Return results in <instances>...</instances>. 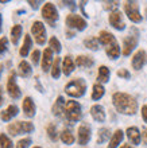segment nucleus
Segmentation results:
<instances>
[{"label": "nucleus", "instance_id": "6e6552de", "mask_svg": "<svg viewBox=\"0 0 147 148\" xmlns=\"http://www.w3.org/2000/svg\"><path fill=\"white\" fill-rule=\"evenodd\" d=\"M31 34L34 35V39L35 42L38 43V45H45L47 39V34H46V28H45V24L42 22H39V20H35L32 26H31Z\"/></svg>", "mask_w": 147, "mask_h": 148}, {"label": "nucleus", "instance_id": "f8f14e48", "mask_svg": "<svg viewBox=\"0 0 147 148\" xmlns=\"http://www.w3.org/2000/svg\"><path fill=\"white\" fill-rule=\"evenodd\" d=\"M90 136H92V131H90V127L88 124H81L78 127L77 131V139H78V144L80 145H86L90 140Z\"/></svg>", "mask_w": 147, "mask_h": 148}, {"label": "nucleus", "instance_id": "aec40b11", "mask_svg": "<svg viewBox=\"0 0 147 148\" xmlns=\"http://www.w3.org/2000/svg\"><path fill=\"white\" fill-rule=\"evenodd\" d=\"M65 105H66L65 98L62 97V96H58V98L55 100L54 105H53V108H51L53 114H54V116H57V117L62 116V114H63V110H65Z\"/></svg>", "mask_w": 147, "mask_h": 148}, {"label": "nucleus", "instance_id": "e433bc0d", "mask_svg": "<svg viewBox=\"0 0 147 148\" xmlns=\"http://www.w3.org/2000/svg\"><path fill=\"white\" fill-rule=\"evenodd\" d=\"M117 7H119V3H117V1H104V8L108 10L109 14L113 11H116Z\"/></svg>", "mask_w": 147, "mask_h": 148}, {"label": "nucleus", "instance_id": "20e7f679", "mask_svg": "<svg viewBox=\"0 0 147 148\" xmlns=\"http://www.w3.org/2000/svg\"><path fill=\"white\" fill-rule=\"evenodd\" d=\"M63 114H65V119L69 121V123H77V121H80V119H81V116H82L81 105H80L77 101H74V100L66 101Z\"/></svg>", "mask_w": 147, "mask_h": 148}, {"label": "nucleus", "instance_id": "cd10ccee", "mask_svg": "<svg viewBox=\"0 0 147 148\" xmlns=\"http://www.w3.org/2000/svg\"><path fill=\"white\" fill-rule=\"evenodd\" d=\"M59 137H61L62 143L66 145H72L74 143V135L70 129H63L61 132V135H59Z\"/></svg>", "mask_w": 147, "mask_h": 148}, {"label": "nucleus", "instance_id": "6ab92c4d", "mask_svg": "<svg viewBox=\"0 0 147 148\" xmlns=\"http://www.w3.org/2000/svg\"><path fill=\"white\" fill-rule=\"evenodd\" d=\"M90 116L93 117V120L97 121V123H104L105 121V110L104 108L99 104L93 105L90 108Z\"/></svg>", "mask_w": 147, "mask_h": 148}, {"label": "nucleus", "instance_id": "9b49d317", "mask_svg": "<svg viewBox=\"0 0 147 148\" xmlns=\"http://www.w3.org/2000/svg\"><path fill=\"white\" fill-rule=\"evenodd\" d=\"M108 20H109V24L113 28L119 30V31H123L124 28H126V23H124V20H123V14L120 11H117V10L109 14Z\"/></svg>", "mask_w": 147, "mask_h": 148}, {"label": "nucleus", "instance_id": "423d86ee", "mask_svg": "<svg viewBox=\"0 0 147 148\" xmlns=\"http://www.w3.org/2000/svg\"><path fill=\"white\" fill-rule=\"evenodd\" d=\"M42 16L43 19L46 20L47 23L50 24L51 27H54L55 26V22L58 20L59 15H58V11H57V8L53 3H45L42 7Z\"/></svg>", "mask_w": 147, "mask_h": 148}, {"label": "nucleus", "instance_id": "dca6fc26", "mask_svg": "<svg viewBox=\"0 0 147 148\" xmlns=\"http://www.w3.org/2000/svg\"><path fill=\"white\" fill-rule=\"evenodd\" d=\"M53 62H54V59H53V50H51L50 47H47V49H45L43 55H42V70L45 73L51 70Z\"/></svg>", "mask_w": 147, "mask_h": 148}, {"label": "nucleus", "instance_id": "9d476101", "mask_svg": "<svg viewBox=\"0 0 147 148\" xmlns=\"http://www.w3.org/2000/svg\"><path fill=\"white\" fill-rule=\"evenodd\" d=\"M65 23L68 26V28H73V30H77V31H84L86 28V20L84 18H81L80 15H76V14H70V15L66 16Z\"/></svg>", "mask_w": 147, "mask_h": 148}, {"label": "nucleus", "instance_id": "3c124183", "mask_svg": "<svg viewBox=\"0 0 147 148\" xmlns=\"http://www.w3.org/2000/svg\"><path fill=\"white\" fill-rule=\"evenodd\" d=\"M0 3H1V4H7V3H10V0H0Z\"/></svg>", "mask_w": 147, "mask_h": 148}, {"label": "nucleus", "instance_id": "2f4dec72", "mask_svg": "<svg viewBox=\"0 0 147 148\" xmlns=\"http://www.w3.org/2000/svg\"><path fill=\"white\" fill-rule=\"evenodd\" d=\"M99 39L95 38V36H90V38H86L84 40V46L89 50H93V51H97L99 50Z\"/></svg>", "mask_w": 147, "mask_h": 148}, {"label": "nucleus", "instance_id": "5701e85b", "mask_svg": "<svg viewBox=\"0 0 147 148\" xmlns=\"http://www.w3.org/2000/svg\"><path fill=\"white\" fill-rule=\"evenodd\" d=\"M123 137H124V133L121 129H116L115 133L112 135L111 140H109V144L107 148H117L120 145V143L123 141Z\"/></svg>", "mask_w": 147, "mask_h": 148}, {"label": "nucleus", "instance_id": "bb28decb", "mask_svg": "<svg viewBox=\"0 0 147 148\" xmlns=\"http://www.w3.org/2000/svg\"><path fill=\"white\" fill-rule=\"evenodd\" d=\"M31 45H32V40H31V36L27 34V35L24 36L23 46L20 47V50H19L20 57H23V58H26V57H27L28 53H30V50H31Z\"/></svg>", "mask_w": 147, "mask_h": 148}, {"label": "nucleus", "instance_id": "39448f33", "mask_svg": "<svg viewBox=\"0 0 147 148\" xmlns=\"http://www.w3.org/2000/svg\"><path fill=\"white\" fill-rule=\"evenodd\" d=\"M35 129L34 124L30 121H15L7 125V132L11 136H19L23 133H31Z\"/></svg>", "mask_w": 147, "mask_h": 148}, {"label": "nucleus", "instance_id": "f03ea898", "mask_svg": "<svg viewBox=\"0 0 147 148\" xmlns=\"http://www.w3.org/2000/svg\"><path fill=\"white\" fill-rule=\"evenodd\" d=\"M99 42L105 47V53L111 59H117L120 57V46L111 32L101 31L99 34Z\"/></svg>", "mask_w": 147, "mask_h": 148}, {"label": "nucleus", "instance_id": "c85d7f7f", "mask_svg": "<svg viewBox=\"0 0 147 148\" xmlns=\"http://www.w3.org/2000/svg\"><path fill=\"white\" fill-rule=\"evenodd\" d=\"M105 93V89L104 86L101 85V84H95L93 85V90H92V100L97 101V100H100Z\"/></svg>", "mask_w": 147, "mask_h": 148}, {"label": "nucleus", "instance_id": "ddd939ff", "mask_svg": "<svg viewBox=\"0 0 147 148\" xmlns=\"http://www.w3.org/2000/svg\"><path fill=\"white\" fill-rule=\"evenodd\" d=\"M136 45H138V32H136L135 35H132V34H130V35H127L126 38H124L123 40V55H130L134 51V49L136 47Z\"/></svg>", "mask_w": 147, "mask_h": 148}, {"label": "nucleus", "instance_id": "a18cd8bd", "mask_svg": "<svg viewBox=\"0 0 147 148\" xmlns=\"http://www.w3.org/2000/svg\"><path fill=\"white\" fill-rule=\"evenodd\" d=\"M3 102H4V94H3V88L0 86V106L3 105Z\"/></svg>", "mask_w": 147, "mask_h": 148}, {"label": "nucleus", "instance_id": "0eeeda50", "mask_svg": "<svg viewBox=\"0 0 147 148\" xmlns=\"http://www.w3.org/2000/svg\"><path fill=\"white\" fill-rule=\"evenodd\" d=\"M124 12L128 16V19L134 23L142 22V15L139 11V4L136 1H126L124 3Z\"/></svg>", "mask_w": 147, "mask_h": 148}, {"label": "nucleus", "instance_id": "4be33fe9", "mask_svg": "<svg viewBox=\"0 0 147 148\" xmlns=\"http://www.w3.org/2000/svg\"><path fill=\"white\" fill-rule=\"evenodd\" d=\"M32 73V69H31V65L27 61H20L19 65H18V74H19L22 78H27L31 75Z\"/></svg>", "mask_w": 147, "mask_h": 148}, {"label": "nucleus", "instance_id": "c03bdc74", "mask_svg": "<svg viewBox=\"0 0 147 148\" xmlns=\"http://www.w3.org/2000/svg\"><path fill=\"white\" fill-rule=\"evenodd\" d=\"M63 4H68V7H70V10H76V1H65Z\"/></svg>", "mask_w": 147, "mask_h": 148}, {"label": "nucleus", "instance_id": "c9c22d12", "mask_svg": "<svg viewBox=\"0 0 147 148\" xmlns=\"http://www.w3.org/2000/svg\"><path fill=\"white\" fill-rule=\"evenodd\" d=\"M8 50V39L6 36L0 38V57L4 55V53Z\"/></svg>", "mask_w": 147, "mask_h": 148}, {"label": "nucleus", "instance_id": "ea45409f", "mask_svg": "<svg viewBox=\"0 0 147 148\" xmlns=\"http://www.w3.org/2000/svg\"><path fill=\"white\" fill-rule=\"evenodd\" d=\"M117 77L124 78V79H130L131 74H130V71H128L127 69H119V70H117Z\"/></svg>", "mask_w": 147, "mask_h": 148}, {"label": "nucleus", "instance_id": "603ef678", "mask_svg": "<svg viewBox=\"0 0 147 148\" xmlns=\"http://www.w3.org/2000/svg\"><path fill=\"white\" fill-rule=\"evenodd\" d=\"M34 148H42V147H34Z\"/></svg>", "mask_w": 147, "mask_h": 148}, {"label": "nucleus", "instance_id": "a878e982", "mask_svg": "<svg viewBox=\"0 0 147 148\" xmlns=\"http://www.w3.org/2000/svg\"><path fill=\"white\" fill-rule=\"evenodd\" d=\"M109 77H111V71L107 66H100L99 67V73H97V81L100 84H105V82L109 81Z\"/></svg>", "mask_w": 147, "mask_h": 148}, {"label": "nucleus", "instance_id": "49530a36", "mask_svg": "<svg viewBox=\"0 0 147 148\" xmlns=\"http://www.w3.org/2000/svg\"><path fill=\"white\" fill-rule=\"evenodd\" d=\"M73 36H74V32L73 31H69V30L66 31V38H73Z\"/></svg>", "mask_w": 147, "mask_h": 148}, {"label": "nucleus", "instance_id": "37998d69", "mask_svg": "<svg viewBox=\"0 0 147 148\" xmlns=\"http://www.w3.org/2000/svg\"><path fill=\"white\" fill-rule=\"evenodd\" d=\"M142 140L144 144H147V128H143V131H142Z\"/></svg>", "mask_w": 147, "mask_h": 148}, {"label": "nucleus", "instance_id": "79ce46f5", "mask_svg": "<svg viewBox=\"0 0 147 148\" xmlns=\"http://www.w3.org/2000/svg\"><path fill=\"white\" fill-rule=\"evenodd\" d=\"M142 119L144 123H147V105L142 106Z\"/></svg>", "mask_w": 147, "mask_h": 148}, {"label": "nucleus", "instance_id": "1a4fd4ad", "mask_svg": "<svg viewBox=\"0 0 147 148\" xmlns=\"http://www.w3.org/2000/svg\"><path fill=\"white\" fill-rule=\"evenodd\" d=\"M7 92L12 100H18V98L22 97V90H20V88L18 86V82H16V73L15 71H11L10 75H8Z\"/></svg>", "mask_w": 147, "mask_h": 148}, {"label": "nucleus", "instance_id": "7ed1b4c3", "mask_svg": "<svg viewBox=\"0 0 147 148\" xmlns=\"http://www.w3.org/2000/svg\"><path fill=\"white\" fill-rule=\"evenodd\" d=\"M65 92L66 94H69L70 97H74V98L82 97L86 92V82L82 78H76V79L70 81L65 86Z\"/></svg>", "mask_w": 147, "mask_h": 148}, {"label": "nucleus", "instance_id": "f3484780", "mask_svg": "<svg viewBox=\"0 0 147 148\" xmlns=\"http://www.w3.org/2000/svg\"><path fill=\"white\" fill-rule=\"evenodd\" d=\"M18 113H19V108L14 104L7 106V109H4L0 112V119L3 121H11L14 117L18 116Z\"/></svg>", "mask_w": 147, "mask_h": 148}, {"label": "nucleus", "instance_id": "a19ab883", "mask_svg": "<svg viewBox=\"0 0 147 148\" xmlns=\"http://www.w3.org/2000/svg\"><path fill=\"white\" fill-rule=\"evenodd\" d=\"M28 4L31 5L32 10H38L39 4H42V1H39V0H28Z\"/></svg>", "mask_w": 147, "mask_h": 148}, {"label": "nucleus", "instance_id": "4c0bfd02", "mask_svg": "<svg viewBox=\"0 0 147 148\" xmlns=\"http://www.w3.org/2000/svg\"><path fill=\"white\" fill-rule=\"evenodd\" d=\"M30 144H31V139L30 137H24V139H20L16 143V148H28Z\"/></svg>", "mask_w": 147, "mask_h": 148}, {"label": "nucleus", "instance_id": "a211bd4d", "mask_svg": "<svg viewBox=\"0 0 147 148\" xmlns=\"http://www.w3.org/2000/svg\"><path fill=\"white\" fill-rule=\"evenodd\" d=\"M126 135H127L128 140H130V143H131V144H134V145L140 144L142 135H140L139 129L136 128V127H130V128H127V131H126Z\"/></svg>", "mask_w": 147, "mask_h": 148}, {"label": "nucleus", "instance_id": "c756f323", "mask_svg": "<svg viewBox=\"0 0 147 148\" xmlns=\"http://www.w3.org/2000/svg\"><path fill=\"white\" fill-rule=\"evenodd\" d=\"M61 59L59 58H55L54 62H53V66H51V77L54 79H58L59 75H61Z\"/></svg>", "mask_w": 147, "mask_h": 148}, {"label": "nucleus", "instance_id": "72a5a7b5", "mask_svg": "<svg viewBox=\"0 0 147 148\" xmlns=\"http://www.w3.org/2000/svg\"><path fill=\"white\" fill-rule=\"evenodd\" d=\"M49 47H50L54 53H57V54H59V53H61V50H62L61 42H59L55 36H51V38H50V40H49Z\"/></svg>", "mask_w": 147, "mask_h": 148}, {"label": "nucleus", "instance_id": "473e14b6", "mask_svg": "<svg viewBox=\"0 0 147 148\" xmlns=\"http://www.w3.org/2000/svg\"><path fill=\"white\" fill-rule=\"evenodd\" d=\"M0 148H14V143L6 133H0Z\"/></svg>", "mask_w": 147, "mask_h": 148}, {"label": "nucleus", "instance_id": "7c9ffc66", "mask_svg": "<svg viewBox=\"0 0 147 148\" xmlns=\"http://www.w3.org/2000/svg\"><path fill=\"white\" fill-rule=\"evenodd\" d=\"M111 136V131L108 128H101L99 129V136H97V144H103L105 141L108 140Z\"/></svg>", "mask_w": 147, "mask_h": 148}, {"label": "nucleus", "instance_id": "4468645a", "mask_svg": "<svg viewBox=\"0 0 147 148\" xmlns=\"http://www.w3.org/2000/svg\"><path fill=\"white\" fill-rule=\"evenodd\" d=\"M147 63V53L144 50H138L131 59V65L135 70H140Z\"/></svg>", "mask_w": 147, "mask_h": 148}, {"label": "nucleus", "instance_id": "09e8293b", "mask_svg": "<svg viewBox=\"0 0 147 148\" xmlns=\"http://www.w3.org/2000/svg\"><path fill=\"white\" fill-rule=\"evenodd\" d=\"M120 148H134V147H132V145H130V144H123Z\"/></svg>", "mask_w": 147, "mask_h": 148}, {"label": "nucleus", "instance_id": "f257e3e1", "mask_svg": "<svg viewBox=\"0 0 147 148\" xmlns=\"http://www.w3.org/2000/svg\"><path fill=\"white\" fill-rule=\"evenodd\" d=\"M112 102L116 110L121 114L132 116L138 110V101L135 100V97H132L128 93H123V92L115 93L112 96Z\"/></svg>", "mask_w": 147, "mask_h": 148}, {"label": "nucleus", "instance_id": "de8ad7c7", "mask_svg": "<svg viewBox=\"0 0 147 148\" xmlns=\"http://www.w3.org/2000/svg\"><path fill=\"white\" fill-rule=\"evenodd\" d=\"M1 30H3V16L0 14V34H1Z\"/></svg>", "mask_w": 147, "mask_h": 148}, {"label": "nucleus", "instance_id": "b1692460", "mask_svg": "<svg viewBox=\"0 0 147 148\" xmlns=\"http://www.w3.org/2000/svg\"><path fill=\"white\" fill-rule=\"evenodd\" d=\"M22 32H23V27L20 26V24H15V26H12L11 31H10V35H11V42L12 45H18L20 40V36H22Z\"/></svg>", "mask_w": 147, "mask_h": 148}, {"label": "nucleus", "instance_id": "393cba45", "mask_svg": "<svg viewBox=\"0 0 147 148\" xmlns=\"http://www.w3.org/2000/svg\"><path fill=\"white\" fill-rule=\"evenodd\" d=\"M74 62L78 67H90L93 66L95 61H93L92 57H88V55H78Z\"/></svg>", "mask_w": 147, "mask_h": 148}, {"label": "nucleus", "instance_id": "412c9836", "mask_svg": "<svg viewBox=\"0 0 147 148\" xmlns=\"http://www.w3.org/2000/svg\"><path fill=\"white\" fill-rule=\"evenodd\" d=\"M74 66H76V62L73 61V58L70 55H66L63 61H62V71L65 75H70L74 70Z\"/></svg>", "mask_w": 147, "mask_h": 148}, {"label": "nucleus", "instance_id": "58836bf2", "mask_svg": "<svg viewBox=\"0 0 147 148\" xmlns=\"http://www.w3.org/2000/svg\"><path fill=\"white\" fill-rule=\"evenodd\" d=\"M39 59H41V51L39 50H34L31 53V62L34 66H37L39 63Z\"/></svg>", "mask_w": 147, "mask_h": 148}, {"label": "nucleus", "instance_id": "f704fd0d", "mask_svg": "<svg viewBox=\"0 0 147 148\" xmlns=\"http://www.w3.org/2000/svg\"><path fill=\"white\" fill-rule=\"evenodd\" d=\"M47 136L50 137L51 141H57V139H58V132H57V127H55V124H49L47 125Z\"/></svg>", "mask_w": 147, "mask_h": 148}, {"label": "nucleus", "instance_id": "8fccbe9b", "mask_svg": "<svg viewBox=\"0 0 147 148\" xmlns=\"http://www.w3.org/2000/svg\"><path fill=\"white\" fill-rule=\"evenodd\" d=\"M3 69H4V66L0 63V77H1V73H3Z\"/></svg>", "mask_w": 147, "mask_h": 148}, {"label": "nucleus", "instance_id": "2eb2a0df", "mask_svg": "<svg viewBox=\"0 0 147 148\" xmlns=\"http://www.w3.org/2000/svg\"><path fill=\"white\" fill-rule=\"evenodd\" d=\"M22 108H23V113L28 119L35 116V113H37V106H35L34 101H32V98L31 97H24L23 98V102H22Z\"/></svg>", "mask_w": 147, "mask_h": 148}]
</instances>
